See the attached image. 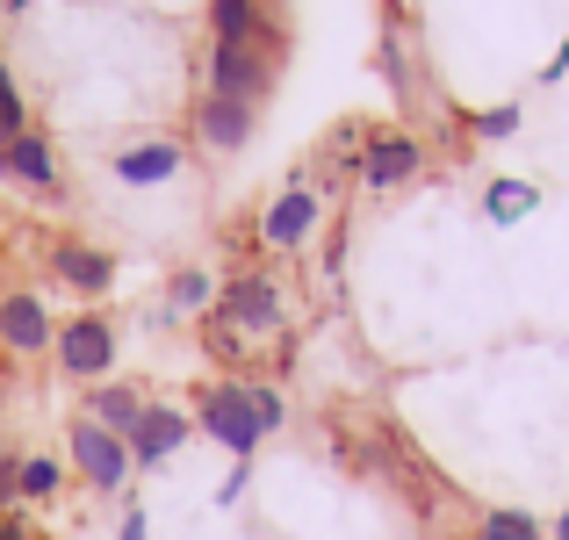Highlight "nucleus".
Instances as JSON below:
<instances>
[{"instance_id":"obj_1","label":"nucleus","mask_w":569,"mask_h":540,"mask_svg":"<svg viewBox=\"0 0 569 540\" xmlns=\"http://www.w3.org/2000/svg\"><path fill=\"white\" fill-rule=\"evenodd\" d=\"M209 324H223V332H238V339H281V332H289V296H281L274 274L252 267V274H231L217 289Z\"/></svg>"},{"instance_id":"obj_2","label":"nucleus","mask_w":569,"mask_h":540,"mask_svg":"<svg viewBox=\"0 0 569 540\" xmlns=\"http://www.w3.org/2000/svg\"><path fill=\"white\" fill-rule=\"evenodd\" d=\"M194 432H209L231 461L260 454L267 432H260V411H252V397H246V374H238V382H217L202 403H194Z\"/></svg>"},{"instance_id":"obj_3","label":"nucleus","mask_w":569,"mask_h":540,"mask_svg":"<svg viewBox=\"0 0 569 540\" xmlns=\"http://www.w3.org/2000/svg\"><path fill=\"white\" fill-rule=\"evenodd\" d=\"M51 360L72 374V382H109V368H116V324L101 318V310H80V318H66V324H58Z\"/></svg>"},{"instance_id":"obj_4","label":"nucleus","mask_w":569,"mask_h":540,"mask_svg":"<svg viewBox=\"0 0 569 540\" xmlns=\"http://www.w3.org/2000/svg\"><path fill=\"white\" fill-rule=\"evenodd\" d=\"M66 447H72V469H80L94 490H109V498L130 483V476H138V461H130V440H116V432L94 426V418H72Z\"/></svg>"},{"instance_id":"obj_5","label":"nucleus","mask_w":569,"mask_h":540,"mask_svg":"<svg viewBox=\"0 0 569 540\" xmlns=\"http://www.w3.org/2000/svg\"><path fill=\"white\" fill-rule=\"evenodd\" d=\"M209 94L260 109V101L274 94V58L252 51V43H209Z\"/></svg>"},{"instance_id":"obj_6","label":"nucleus","mask_w":569,"mask_h":540,"mask_svg":"<svg viewBox=\"0 0 569 540\" xmlns=\"http://www.w3.org/2000/svg\"><path fill=\"white\" fill-rule=\"evenodd\" d=\"M318 223H325V194L303 188V180H289V188L267 202V217H260V246L267 252H296V246L318 238Z\"/></svg>"},{"instance_id":"obj_7","label":"nucleus","mask_w":569,"mask_h":540,"mask_svg":"<svg viewBox=\"0 0 569 540\" xmlns=\"http://www.w3.org/2000/svg\"><path fill=\"white\" fill-rule=\"evenodd\" d=\"M418 173H426V144H418L411 130H382V138L361 144V188L368 194H397V188H411Z\"/></svg>"},{"instance_id":"obj_8","label":"nucleus","mask_w":569,"mask_h":540,"mask_svg":"<svg viewBox=\"0 0 569 540\" xmlns=\"http://www.w3.org/2000/svg\"><path fill=\"white\" fill-rule=\"evenodd\" d=\"M209 37L217 43H252V51L281 58V22L267 0H209Z\"/></svg>"},{"instance_id":"obj_9","label":"nucleus","mask_w":569,"mask_h":540,"mask_svg":"<svg viewBox=\"0 0 569 540\" xmlns=\"http://www.w3.org/2000/svg\"><path fill=\"white\" fill-rule=\"evenodd\" d=\"M0 339H8V353L37 360L58 347V324H51V303L29 289H8V303H0Z\"/></svg>"},{"instance_id":"obj_10","label":"nucleus","mask_w":569,"mask_h":540,"mask_svg":"<svg viewBox=\"0 0 569 540\" xmlns=\"http://www.w3.org/2000/svg\"><path fill=\"white\" fill-rule=\"evenodd\" d=\"M188 440H194V411H181V403H152L144 426L130 432V461H138V469H159V461H173Z\"/></svg>"},{"instance_id":"obj_11","label":"nucleus","mask_w":569,"mask_h":540,"mask_svg":"<svg viewBox=\"0 0 569 540\" xmlns=\"http://www.w3.org/2000/svg\"><path fill=\"white\" fill-rule=\"evenodd\" d=\"M252 116L260 109H246V101L202 94L194 101V144H202V152H246L252 144Z\"/></svg>"},{"instance_id":"obj_12","label":"nucleus","mask_w":569,"mask_h":540,"mask_svg":"<svg viewBox=\"0 0 569 540\" xmlns=\"http://www.w3.org/2000/svg\"><path fill=\"white\" fill-rule=\"evenodd\" d=\"M51 274L66 281L72 296H109L116 289V260L101 246H80V238H66V246L51 252Z\"/></svg>"},{"instance_id":"obj_13","label":"nucleus","mask_w":569,"mask_h":540,"mask_svg":"<svg viewBox=\"0 0 569 540\" xmlns=\"http://www.w3.org/2000/svg\"><path fill=\"white\" fill-rule=\"evenodd\" d=\"M181 167H188V152L173 138H144V144H130V152H116V180H123V188H167Z\"/></svg>"},{"instance_id":"obj_14","label":"nucleus","mask_w":569,"mask_h":540,"mask_svg":"<svg viewBox=\"0 0 569 540\" xmlns=\"http://www.w3.org/2000/svg\"><path fill=\"white\" fill-rule=\"evenodd\" d=\"M144 411H152V403H144L130 382H94V397H87V418H94V426H109L116 440H130V432L144 426Z\"/></svg>"},{"instance_id":"obj_15","label":"nucleus","mask_w":569,"mask_h":540,"mask_svg":"<svg viewBox=\"0 0 569 540\" xmlns=\"http://www.w3.org/2000/svg\"><path fill=\"white\" fill-rule=\"evenodd\" d=\"M533 209H541V188H533V180H490L483 188V217L490 223H527Z\"/></svg>"},{"instance_id":"obj_16","label":"nucleus","mask_w":569,"mask_h":540,"mask_svg":"<svg viewBox=\"0 0 569 540\" xmlns=\"http://www.w3.org/2000/svg\"><path fill=\"white\" fill-rule=\"evenodd\" d=\"M8 180H29V188H58V159H51V144H43L37 130L8 144Z\"/></svg>"},{"instance_id":"obj_17","label":"nucleus","mask_w":569,"mask_h":540,"mask_svg":"<svg viewBox=\"0 0 569 540\" xmlns=\"http://www.w3.org/2000/svg\"><path fill=\"white\" fill-rule=\"evenodd\" d=\"M469 540H548V527L533 512H512V504H498V512H483V527Z\"/></svg>"},{"instance_id":"obj_18","label":"nucleus","mask_w":569,"mask_h":540,"mask_svg":"<svg viewBox=\"0 0 569 540\" xmlns=\"http://www.w3.org/2000/svg\"><path fill=\"white\" fill-rule=\"evenodd\" d=\"M167 303L173 310H217V281H209V267H181V274L167 281Z\"/></svg>"},{"instance_id":"obj_19","label":"nucleus","mask_w":569,"mask_h":540,"mask_svg":"<svg viewBox=\"0 0 569 540\" xmlns=\"http://www.w3.org/2000/svg\"><path fill=\"white\" fill-rule=\"evenodd\" d=\"M58 490H66V461L29 454L22 461V504H43V498H58Z\"/></svg>"},{"instance_id":"obj_20","label":"nucleus","mask_w":569,"mask_h":540,"mask_svg":"<svg viewBox=\"0 0 569 540\" xmlns=\"http://www.w3.org/2000/svg\"><path fill=\"white\" fill-rule=\"evenodd\" d=\"M14 138H29V101H22V87H14V72L0 66V152H8Z\"/></svg>"},{"instance_id":"obj_21","label":"nucleus","mask_w":569,"mask_h":540,"mask_svg":"<svg viewBox=\"0 0 569 540\" xmlns=\"http://www.w3.org/2000/svg\"><path fill=\"white\" fill-rule=\"evenodd\" d=\"M519 123H527V109H519V101H498V109H469V130H476V138H490V144H505Z\"/></svg>"},{"instance_id":"obj_22","label":"nucleus","mask_w":569,"mask_h":540,"mask_svg":"<svg viewBox=\"0 0 569 540\" xmlns=\"http://www.w3.org/2000/svg\"><path fill=\"white\" fill-rule=\"evenodd\" d=\"M246 397H252V411H260V432H281V426H289V403H281L274 382H246Z\"/></svg>"},{"instance_id":"obj_23","label":"nucleus","mask_w":569,"mask_h":540,"mask_svg":"<svg viewBox=\"0 0 569 540\" xmlns=\"http://www.w3.org/2000/svg\"><path fill=\"white\" fill-rule=\"evenodd\" d=\"M14 504H22V461L0 454V512H14Z\"/></svg>"},{"instance_id":"obj_24","label":"nucleus","mask_w":569,"mask_h":540,"mask_svg":"<svg viewBox=\"0 0 569 540\" xmlns=\"http://www.w3.org/2000/svg\"><path fill=\"white\" fill-rule=\"evenodd\" d=\"M246 483H252V461H231V476H223L217 504H238V498H246Z\"/></svg>"},{"instance_id":"obj_25","label":"nucleus","mask_w":569,"mask_h":540,"mask_svg":"<svg viewBox=\"0 0 569 540\" xmlns=\"http://www.w3.org/2000/svg\"><path fill=\"white\" fill-rule=\"evenodd\" d=\"M116 540H152V527H144V512H138V504L123 512V527H116Z\"/></svg>"},{"instance_id":"obj_26","label":"nucleus","mask_w":569,"mask_h":540,"mask_svg":"<svg viewBox=\"0 0 569 540\" xmlns=\"http://www.w3.org/2000/svg\"><path fill=\"white\" fill-rule=\"evenodd\" d=\"M0 540H37V533H29L22 512H0Z\"/></svg>"},{"instance_id":"obj_27","label":"nucleus","mask_w":569,"mask_h":540,"mask_svg":"<svg viewBox=\"0 0 569 540\" xmlns=\"http://www.w3.org/2000/svg\"><path fill=\"white\" fill-rule=\"evenodd\" d=\"M562 72H569V43H562V51H556V58H548V72H541V80H548V87H556V80H562Z\"/></svg>"},{"instance_id":"obj_28","label":"nucleus","mask_w":569,"mask_h":540,"mask_svg":"<svg viewBox=\"0 0 569 540\" xmlns=\"http://www.w3.org/2000/svg\"><path fill=\"white\" fill-rule=\"evenodd\" d=\"M548 540H569V512H562V519H556V527H548Z\"/></svg>"},{"instance_id":"obj_29","label":"nucleus","mask_w":569,"mask_h":540,"mask_svg":"<svg viewBox=\"0 0 569 540\" xmlns=\"http://www.w3.org/2000/svg\"><path fill=\"white\" fill-rule=\"evenodd\" d=\"M0 360H8V339H0Z\"/></svg>"},{"instance_id":"obj_30","label":"nucleus","mask_w":569,"mask_h":540,"mask_svg":"<svg viewBox=\"0 0 569 540\" xmlns=\"http://www.w3.org/2000/svg\"><path fill=\"white\" fill-rule=\"evenodd\" d=\"M0 296H8V274H0Z\"/></svg>"}]
</instances>
